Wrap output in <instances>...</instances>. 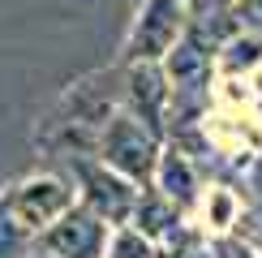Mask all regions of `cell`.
Masks as SVG:
<instances>
[{"label":"cell","mask_w":262,"mask_h":258,"mask_svg":"<svg viewBox=\"0 0 262 258\" xmlns=\"http://www.w3.org/2000/svg\"><path fill=\"white\" fill-rule=\"evenodd\" d=\"M163 258H206V250L198 245V236L185 232L181 224L168 232V250H163Z\"/></svg>","instance_id":"12"},{"label":"cell","mask_w":262,"mask_h":258,"mask_svg":"<svg viewBox=\"0 0 262 258\" xmlns=\"http://www.w3.org/2000/svg\"><path fill=\"white\" fill-rule=\"evenodd\" d=\"M228 220H232V198H228V189H215L211 193V224L224 228Z\"/></svg>","instance_id":"14"},{"label":"cell","mask_w":262,"mask_h":258,"mask_svg":"<svg viewBox=\"0 0 262 258\" xmlns=\"http://www.w3.org/2000/svg\"><path fill=\"white\" fill-rule=\"evenodd\" d=\"M30 241H35V236H30V232H21L17 224H13V215L0 207V258H21Z\"/></svg>","instance_id":"10"},{"label":"cell","mask_w":262,"mask_h":258,"mask_svg":"<svg viewBox=\"0 0 262 258\" xmlns=\"http://www.w3.org/2000/svg\"><path fill=\"white\" fill-rule=\"evenodd\" d=\"M258 241H262V236H258Z\"/></svg>","instance_id":"18"},{"label":"cell","mask_w":262,"mask_h":258,"mask_svg":"<svg viewBox=\"0 0 262 258\" xmlns=\"http://www.w3.org/2000/svg\"><path fill=\"white\" fill-rule=\"evenodd\" d=\"M185 26H189V5L185 0H142L138 22L125 39L129 64L134 60H163L177 48V39L185 35Z\"/></svg>","instance_id":"4"},{"label":"cell","mask_w":262,"mask_h":258,"mask_svg":"<svg viewBox=\"0 0 262 258\" xmlns=\"http://www.w3.org/2000/svg\"><path fill=\"white\" fill-rule=\"evenodd\" d=\"M39 245L52 258H103V245H112V236H107V220H99L91 207H69L39 236Z\"/></svg>","instance_id":"6"},{"label":"cell","mask_w":262,"mask_h":258,"mask_svg":"<svg viewBox=\"0 0 262 258\" xmlns=\"http://www.w3.org/2000/svg\"><path fill=\"white\" fill-rule=\"evenodd\" d=\"M159 185H163V193H168L177 207H189V202H193V193H198V177H193L189 159H185L181 150H168V155L159 159Z\"/></svg>","instance_id":"9"},{"label":"cell","mask_w":262,"mask_h":258,"mask_svg":"<svg viewBox=\"0 0 262 258\" xmlns=\"http://www.w3.org/2000/svg\"><path fill=\"white\" fill-rule=\"evenodd\" d=\"M0 207L13 215V224L30 236H43L64 211L73 207V185L56 172H39V177L17 181L13 189L0 198Z\"/></svg>","instance_id":"3"},{"label":"cell","mask_w":262,"mask_h":258,"mask_svg":"<svg viewBox=\"0 0 262 258\" xmlns=\"http://www.w3.org/2000/svg\"><path fill=\"white\" fill-rule=\"evenodd\" d=\"M168 69L159 60H134L125 73V99H129V112L138 121H146L150 129H163L168 121V103H172V86H168Z\"/></svg>","instance_id":"7"},{"label":"cell","mask_w":262,"mask_h":258,"mask_svg":"<svg viewBox=\"0 0 262 258\" xmlns=\"http://www.w3.org/2000/svg\"><path fill=\"white\" fill-rule=\"evenodd\" d=\"M236 9H241L245 26H254V30H262V0H236Z\"/></svg>","instance_id":"15"},{"label":"cell","mask_w":262,"mask_h":258,"mask_svg":"<svg viewBox=\"0 0 262 258\" xmlns=\"http://www.w3.org/2000/svg\"><path fill=\"white\" fill-rule=\"evenodd\" d=\"M107 258H155V250H150V241L134 228H121L112 236V245H107Z\"/></svg>","instance_id":"11"},{"label":"cell","mask_w":262,"mask_h":258,"mask_svg":"<svg viewBox=\"0 0 262 258\" xmlns=\"http://www.w3.org/2000/svg\"><path fill=\"white\" fill-rule=\"evenodd\" d=\"M189 5V17H232V9H236V0H185Z\"/></svg>","instance_id":"13"},{"label":"cell","mask_w":262,"mask_h":258,"mask_svg":"<svg viewBox=\"0 0 262 258\" xmlns=\"http://www.w3.org/2000/svg\"><path fill=\"white\" fill-rule=\"evenodd\" d=\"M95 159H103L107 168H116L129 181H150L159 172V159H163L159 155V134L146 121H138L129 107H121V112L107 121Z\"/></svg>","instance_id":"2"},{"label":"cell","mask_w":262,"mask_h":258,"mask_svg":"<svg viewBox=\"0 0 262 258\" xmlns=\"http://www.w3.org/2000/svg\"><path fill=\"white\" fill-rule=\"evenodd\" d=\"M215 254H220V258H258V254L249 250V245H241V241H220V245H215Z\"/></svg>","instance_id":"16"},{"label":"cell","mask_w":262,"mask_h":258,"mask_svg":"<svg viewBox=\"0 0 262 258\" xmlns=\"http://www.w3.org/2000/svg\"><path fill=\"white\" fill-rule=\"evenodd\" d=\"M129 228L142 232L146 241H155V236H168L172 228H177V202H172L168 193L146 189V193L138 198V211H134V220H129Z\"/></svg>","instance_id":"8"},{"label":"cell","mask_w":262,"mask_h":258,"mask_svg":"<svg viewBox=\"0 0 262 258\" xmlns=\"http://www.w3.org/2000/svg\"><path fill=\"white\" fill-rule=\"evenodd\" d=\"M39 258H52V254H39Z\"/></svg>","instance_id":"17"},{"label":"cell","mask_w":262,"mask_h":258,"mask_svg":"<svg viewBox=\"0 0 262 258\" xmlns=\"http://www.w3.org/2000/svg\"><path fill=\"white\" fill-rule=\"evenodd\" d=\"M107 82L112 78L95 73V78H82L78 86H69L64 99L56 103V112L43 121L39 142L48 150H69V155H78V159L95 155L107 121L121 112V107H116V91H107Z\"/></svg>","instance_id":"1"},{"label":"cell","mask_w":262,"mask_h":258,"mask_svg":"<svg viewBox=\"0 0 262 258\" xmlns=\"http://www.w3.org/2000/svg\"><path fill=\"white\" fill-rule=\"evenodd\" d=\"M73 172H78L82 207H91L107 224H129V220H134L138 198H142V193L134 189L138 181L121 177V172L107 168L103 159H73Z\"/></svg>","instance_id":"5"}]
</instances>
